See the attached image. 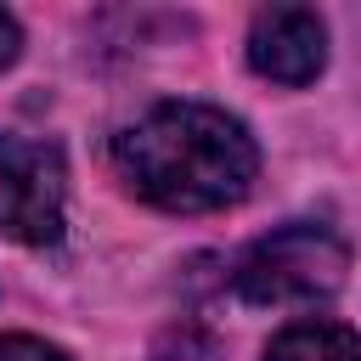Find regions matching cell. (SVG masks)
I'll return each instance as SVG.
<instances>
[{"label": "cell", "instance_id": "7a4b0ae2", "mask_svg": "<svg viewBox=\"0 0 361 361\" xmlns=\"http://www.w3.org/2000/svg\"><path fill=\"white\" fill-rule=\"evenodd\" d=\"M344 271H350L344 237H333L316 220H293V226H276L237 254L231 288L248 305H305V299L338 293Z\"/></svg>", "mask_w": 361, "mask_h": 361}, {"label": "cell", "instance_id": "52a82bcc", "mask_svg": "<svg viewBox=\"0 0 361 361\" xmlns=\"http://www.w3.org/2000/svg\"><path fill=\"white\" fill-rule=\"evenodd\" d=\"M0 361H68L56 344L28 338V333H0Z\"/></svg>", "mask_w": 361, "mask_h": 361}, {"label": "cell", "instance_id": "277c9868", "mask_svg": "<svg viewBox=\"0 0 361 361\" xmlns=\"http://www.w3.org/2000/svg\"><path fill=\"white\" fill-rule=\"evenodd\" d=\"M248 62L254 73L276 85H310L327 68V28L310 6H265L248 28Z\"/></svg>", "mask_w": 361, "mask_h": 361}, {"label": "cell", "instance_id": "3957f363", "mask_svg": "<svg viewBox=\"0 0 361 361\" xmlns=\"http://www.w3.org/2000/svg\"><path fill=\"white\" fill-rule=\"evenodd\" d=\"M0 237L56 243L62 237V152L0 130Z\"/></svg>", "mask_w": 361, "mask_h": 361}, {"label": "cell", "instance_id": "8992f818", "mask_svg": "<svg viewBox=\"0 0 361 361\" xmlns=\"http://www.w3.org/2000/svg\"><path fill=\"white\" fill-rule=\"evenodd\" d=\"M152 361H220V344L203 327H169L158 338V355Z\"/></svg>", "mask_w": 361, "mask_h": 361}, {"label": "cell", "instance_id": "ba28073f", "mask_svg": "<svg viewBox=\"0 0 361 361\" xmlns=\"http://www.w3.org/2000/svg\"><path fill=\"white\" fill-rule=\"evenodd\" d=\"M17 51H23V28H17V17H11V11H0V68H11V62H17Z\"/></svg>", "mask_w": 361, "mask_h": 361}, {"label": "cell", "instance_id": "6da1fadb", "mask_svg": "<svg viewBox=\"0 0 361 361\" xmlns=\"http://www.w3.org/2000/svg\"><path fill=\"white\" fill-rule=\"evenodd\" d=\"M113 164L135 197L169 214H209L254 186L259 152L231 113L203 102H164L113 141Z\"/></svg>", "mask_w": 361, "mask_h": 361}, {"label": "cell", "instance_id": "5b68a950", "mask_svg": "<svg viewBox=\"0 0 361 361\" xmlns=\"http://www.w3.org/2000/svg\"><path fill=\"white\" fill-rule=\"evenodd\" d=\"M265 361H361V338L344 327V322H327V316H310V322H293L271 338Z\"/></svg>", "mask_w": 361, "mask_h": 361}]
</instances>
